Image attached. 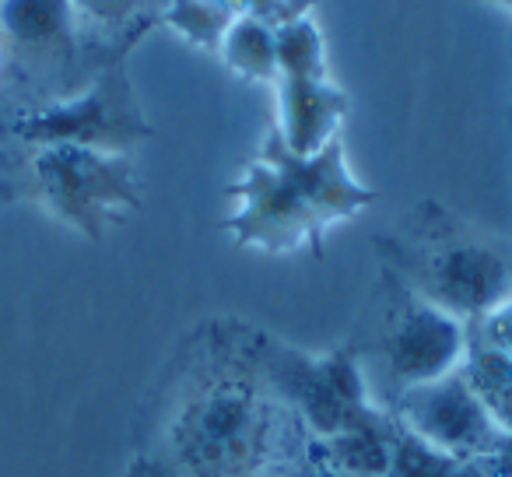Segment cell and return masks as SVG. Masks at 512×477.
Wrapping results in <instances>:
<instances>
[{
  "label": "cell",
  "instance_id": "obj_19",
  "mask_svg": "<svg viewBox=\"0 0 512 477\" xmlns=\"http://www.w3.org/2000/svg\"><path fill=\"white\" fill-rule=\"evenodd\" d=\"M285 477H344V474H341V470H334V467H327V463L316 460V456L309 453V460L299 463L295 470H288Z\"/></svg>",
  "mask_w": 512,
  "mask_h": 477
},
{
  "label": "cell",
  "instance_id": "obj_2",
  "mask_svg": "<svg viewBox=\"0 0 512 477\" xmlns=\"http://www.w3.org/2000/svg\"><path fill=\"white\" fill-rule=\"evenodd\" d=\"M390 271H397L421 299L460 323H477L512 295V264L491 243L463 232L435 204H425L407 246H393Z\"/></svg>",
  "mask_w": 512,
  "mask_h": 477
},
{
  "label": "cell",
  "instance_id": "obj_5",
  "mask_svg": "<svg viewBox=\"0 0 512 477\" xmlns=\"http://www.w3.org/2000/svg\"><path fill=\"white\" fill-rule=\"evenodd\" d=\"M379 362L397 390L456 372L467 355V323L421 299L397 271L383 267V320L376 337Z\"/></svg>",
  "mask_w": 512,
  "mask_h": 477
},
{
  "label": "cell",
  "instance_id": "obj_10",
  "mask_svg": "<svg viewBox=\"0 0 512 477\" xmlns=\"http://www.w3.org/2000/svg\"><path fill=\"white\" fill-rule=\"evenodd\" d=\"M278 127L288 151L316 155L330 141L341 137V123L348 120V92L330 78H281L278 85Z\"/></svg>",
  "mask_w": 512,
  "mask_h": 477
},
{
  "label": "cell",
  "instance_id": "obj_4",
  "mask_svg": "<svg viewBox=\"0 0 512 477\" xmlns=\"http://www.w3.org/2000/svg\"><path fill=\"white\" fill-rule=\"evenodd\" d=\"M4 134L22 141L25 148L78 144V148L109 151V155H130L137 144L151 141L155 130L141 109L127 64L113 60L81 92L11 113Z\"/></svg>",
  "mask_w": 512,
  "mask_h": 477
},
{
  "label": "cell",
  "instance_id": "obj_6",
  "mask_svg": "<svg viewBox=\"0 0 512 477\" xmlns=\"http://www.w3.org/2000/svg\"><path fill=\"white\" fill-rule=\"evenodd\" d=\"M228 197L235 200L232 214L221 221L235 246L242 250H260V253H295L309 246L313 253H323V232L320 218L313 207L302 200V193L292 186V179L267 162L264 155H256L253 162L242 169V176L228 186Z\"/></svg>",
  "mask_w": 512,
  "mask_h": 477
},
{
  "label": "cell",
  "instance_id": "obj_7",
  "mask_svg": "<svg viewBox=\"0 0 512 477\" xmlns=\"http://www.w3.org/2000/svg\"><path fill=\"white\" fill-rule=\"evenodd\" d=\"M393 421H400L407 432L456 460H481L502 435L481 397L470 390L463 369L432 379V383L397 390V418Z\"/></svg>",
  "mask_w": 512,
  "mask_h": 477
},
{
  "label": "cell",
  "instance_id": "obj_9",
  "mask_svg": "<svg viewBox=\"0 0 512 477\" xmlns=\"http://www.w3.org/2000/svg\"><path fill=\"white\" fill-rule=\"evenodd\" d=\"M260 155H264L267 162H274L292 179V186L302 193V200L313 207V214L320 218L323 228L355 218L358 211H365V207L376 200V190L365 186L362 179L348 169V155H344L341 137L330 141L327 148H320L316 155H295V151H288L285 144H281V137L271 130L264 148H260Z\"/></svg>",
  "mask_w": 512,
  "mask_h": 477
},
{
  "label": "cell",
  "instance_id": "obj_20",
  "mask_svg": "<svg viewBox=\"0 0 512 477\" xmlns=\"http://www.w3.org/2000/svg\"><path fill=\"white\" fill-rule=\"evenodd\" d=\"M214 8H221V11H228L232 18H242V15H249V0H211Z\"/></svg>",
  "mask_w": 512,
  "mask_h": 477
},
{
  "label": "cell",
  "instance_id": "obj_22",
  "mask_svg": "<svg viewBox=\"0 0 512 477\" xmlns=\"http://www.w3.org/2000/svg\"><path fill=\"white\" fill-rule=\"evenodd\" d=\"M488 4H498V8H505V11H512V0H488Z\"/></svg>",
  "mask_w": 512,
  "mask_h": 477
},
{
  "label": "cell",
  "instance_id": "obj_23",
  "mask_svg": "<svg viewBox=\"0 0 512 477\" xmlns=\"http://www.w3.org/2000/svg\"><path fill=\"white\" fill-rule=\"evenodd\" d=\"M151 477H172L169 470H151Z\"/></svg>",
  "mask_w": 512,
  "mask_h": 477
},
{
  "label": "cell",
  "instance_id": "obj_15",
  "mask_svg": "<svg viewBox=\"0 0 512 477\" xmlns=\"http://www.w3.org/2000/svg\"><path fill=\"white\" fill-rule=\"evenodd\" d=\"M274 39H278L281 78H327V43L313 15L278 25Z\"/></svg>",
  "mask_w": 512,
  "mask_h": 477
},
{
  "label": "cell",
  "instance_id": "obj_12",
  "mask_svg": "<svg viewBox=\"0 0 512 477\" xmlns=\"http://www.w3.org/2000/svg\"><path fill=\"white\" fill-rule=\"evenodd\" d=\"M463 376L470 390L488 407L491 421L502 432H512V355L477 341L467 330V355H463Z\"/></svg>",
  "mask_w": 512,
  "mask_h": 477
},
{
  "label": "cell",
  "instance_id": "obj_25",
  "mask_svg": "<svg viewBox=\"0 0 512 477\" xmlns=\"http://www.w3.org/2000/svg\"><path fill=\"white\" fill-rule=\"evenodd\" d=\"M249 477H267V474H249Z\"/></svg>",
  "mask_w": 512,
  "mask_h": 477
},
{
  "label": "cell",
  "instance_id": "obj_17",
  "mask_svg": "<svg viewBox=\"0 0 512 477\" xmlns=\"http://www.w3.org/2000/svg\"><path fill=\"white\" fill-rule=\"evenodd\" d=\"M467 330L477 337V341H484V344H491V348L512 355V295L505 302H498L491 313H484L477 323H470Z\"/></svg>",
  "mask_w": 512,
  "mask_h": 477
},
{
  "label": "cell",
  "instance_id": "obj_1",
  "mask_svg": "<svg viewBox=\"0 0 512 477\" xmlns=\"http://www.w3.org/2000/svg\"><path fill=\"white\" fill-rule=\"evenodd\" d=\"M221 344V355L207 358L204 369L190 379L179 397L169 425L172 477H249L267 474V460L281 435L278 407L285 400L267 383L256 334Z\"/></svg>",
  "mask_w": 512,
  "mask_h": 477
},
{
  "label": "cell",
  "instance_id": "obj_18",
  "mask_svg": "<svg viewBox=\"0 0 512 477\" xmlns=\"http://www.w3.org/2000/svg\"><path fill=\"white\" fill-rule=\"evenodd\" d=\"M484 477H512V432H502L495 446L477 460Z\"/></svg>",
  "mask_w": 512,
  "mask_h": 477
},
{
  "label": "cell",
  "instance_id": "obj_16",
  "mask_svg": "<svg viewBox=\"0 0 512 477\" xmlns=\"http://www.w3.org/2000/svg\"><path fill=\"white\" fill-rule=\"evenodd\" d=\"M235 18L228 11L214 8L211 0H165L162 15H158V25L172 29L176 36H183L186 43L200 46V50L218 53L221 43H225V32Z\"/></svg>",
  "mask_w": 512,
  "mask_h": 477
},
{
  "label": "cell",
  "instance_id": "obj_13",
  "mask_svg": "<svg viewBox=\"0 0 512 477\" xmlns=\"http://www.w3.org/2000/svg\"><path fill=\"white\" fill-rule=\"evenodd\" d=\"M71 8L78 15L81 36L102 32L116 39L127 53L130 43H137L158 22L165 0H71Z\"/></svg>",
  "mask_w": 512,
  "mask_h": 477
},
{
  "label": "cell",
  "instance_id": "obj_3",
  "mask_svg": "<svg viewBox=\"0 0 512 477\" xmlns=\"http://www.w3.org/2000/svg\"><path fill=\"white\" fill-rule=\"evenodd\" d=\"M29 193L60 221L102 243L116 225L141 211V183L130 155L43 144L29 155Z\"/></svg>",
  "mask_w": 512,
  "mask_h": 477
},
{
  "label": "cell",
  "instance_id": "obj_21",
  "mask_svg": "<svg viewBox=\"0 0 512 477\" xmlns=\"http://www.w3.org/2000/svg\"><path fill=\"white\" fill-rule=\"evenodd\" d=\"M8 64H11V57H8V46H4V39H0V74L8 71Z\"/></svg>",
  "mask_w": 512,
  "mask_h": 477
},
{
  "label": "cell",
  "instance_id": "obj_8",
  "mask_svg": "<svg viewBox=\"0 0 512 477\" xmlns=\"http://www.w3.org/2000/svg\"><path fill=\"white\" fill-rule=\"evenodd\" d=\"M0 39L29 74H67L78 64L81 25L71 0H0Z\"/></svg>",
  "mask_w": 512,
  "mask_h": 477
},
{
  "label": "cell",
  "instance_id": "obj_11",
  "mask_svg": "<svg viewBox=\"0 0 512 477\" xmlns=\"http://www.w3.org/2000/svg\"><path fill=\"white\" fill-rule=\"evenodd\" d=\"M218 53L228 71L239 74L242 81H256V85H278L281 81L278 39H274L271 25H264L260 18H235Z\"/></svg>",
  "mask_w": 512,
  "mask_h": 477
},
{
  "label": "cell",
  "instance_id": "obj_14",
  "mask_svg": "<svg viewBox=\"0 0 512 477\" xmlns=\"http://www.w3.org/2000/svg\"><path fill=\"white\" fill-rule=\"evenodd\" d=\"M386 477H484L477 460H456L442 449L428 446L414 432H407L400 421H393L390 432V470Z\"/></svg>",
  "mask_w": 512,
  "mask_h": 477
},
{
  "label": "cell",
  "instance_id": "obj_24",
  "mask_svg": "<svg viewBox=\"0 0 512 477\" xmlns=\"http://www.w3.org/2000/svg\"><path fill=\"white\" fill-rule=\"evenodd\" d=\"M4 127H8V116L0 113V134H4Z\"/></svg>",
  "mask_w": 512,
  "mask_h": 477
}]
</instances>
